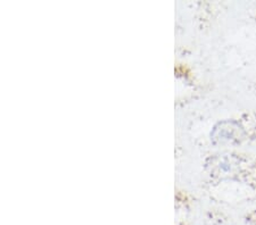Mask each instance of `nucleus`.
I'll return each mask as SVG.
<instances>
[{"label":"nucleus","instance_id":"nucleus-1","mask_svg":"<svg viewBox=\"0 0 256 225\" xmlns=\"http://www.w3.org/2000/svg\"><path fill=\"white\" fill-rule=\"evenodd\" d=\"M210 173L220 175L221 178H237L256 181V161L237 155H226L221 158L212 159Z\"/></svg>","mask_w":256,"mask_h":225},{"label":"nucleus","instance_id":"nucleus-2","mask_svg":"<svg viewBox=\"0 0 256 225\" xmlns=\"http://www.w3.org/2000/svg\"><path fill=\"white\" fill-rule=\"evenodd\" d=\"M247 222L250 223L252 225H256V211L250 213V214L247 216Z\"/></svg>","mask_w":256,"mask_h":225}]
</instances>
